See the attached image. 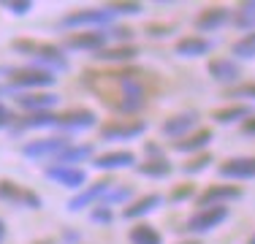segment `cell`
<instances>
[{"label": "cell", "instance_id": "obj_1", "mask_svg": "<svg viewBox=\"0 0 255 244\" xmlns=\"http://www.w3.org/2000/svg\"><path fill=\"white\" fill-rule=\"evenodd\" d=\"M14 49L16 52H27L35 63L41 65H49L54 71H68V60L63 57L57 46H49V44H33V41H14Z\"/></svg>", "mask_w": 255, "mask_h": 244}, {"label": "cell", "instance_id": "obj_2", "mask_svg": "<svg viewBox=\"0 0 255 244\" xmlns=\"http://www.w3.org/2000/svg\"><path fill=\"white\" fill-rule=\"evenodd\" d=\"M57 79H54L52 71H44V68H14L8 71V87L5 90H38V87H49L54 84Z\"/></svg>", "mask_w": 255, "mask_h": 244}, {"label": "cell", "instance_id": "obj_3", "mask_svg": "<svg viewBox=\"0 0 255 244\" xmlns=\"http://www.w3.org/2000/svg\"><path fill=\"white\" fill-rule=\"evenodd\" d=\"M226 220H228V206H206V209H198L187 220V231L190 234H209Z\"/></svg>", "mask_w": 255, "mask_h": 244}, {"label": "cell", "instance_id": "obj_4", "mask_svg": "<svg viewBox=\"0 0 255 244\" xmlns=\"http://www.w3.org/2000/svg\"><path fill=\"white\" fill-rule=\"evenodd\" d=\"M114 19V14L109 8H93V11H76V14L63 16V27H101Z\"/></svg>", "mask_w": 255, "mask_h": 244}, {"label": "cell", "instance_id": "obj_5", "mask_svg": "<svg viewBox=\"0 0 255 244\" xmlns=\"http://www.w3.org/2000/svg\"><path fill=\"white\" fill-rule=\"evenodd\" d=\"M0 201H8V204H22V206H30V209H38V206H41V198L33 190L19 187V185H14V182H8V179L0 182Z\"/></svg>", "mask_w": 255, "mask_h": 244}, {"label": "cell", "instance_id": "obj_6", "mask_svg": "<svg viewBox=\"0 0 255 244\" xmlns=\"http://www.w3.org/2000/svg\"><path fill=\"white\" fill-rule=\"evenodd\" d=\"M242 198L239 187L231 185H209L206 190L198 195V209H206V206H223V201H236Z\"/></svg>", "mask_w": 255, "mask_h": 244}, {"label": "cell", "instance_id": "obj_7", "mask_svg": "<svg viewBox=\"0 0 255 244\" xmlns=\"http://www.w3.org/2000/svg\"><path fill=\"white\" fill-rule=\"evenodd\" d=\"M65 146H68L65 138H38V141H30L22 146V155L33 157V160H38V157H57Z\"/></svg>", "mask_w": 255, "mask_h": 244}, {"label": "cell", "instance_id": "obj_8", "mask_svg": "<svg viewBox=\"0 0 255 244\" xmlns=\"http://www.w3.org/2000/svg\"><path fill=\"white\" fill-rule=\"evenodd\" d=\"M217 174L226 179H255V157H231L217 168Z\"/></svg>", "mask_w": 255, "mask_h": 244}, {"label": "cell", "instance_id": "obj_9", "mask_svg": "<svg viewBox=\"0 0 255 244\" xmlns=\"http://www.w3.org/2000/svg\"><path fill=\"white\" fill-rule=\"evenodd\" d=\"M95 122L98 120L90 109H71L65 114H57V127H65V130H87Z\"/></svg>", "mask_w": 255, "mask_h": 244}, {"label": "cell", "instance_id": "obj_10", "mask_svg": "<svg viewBox=\"0 0 255 244\" xmlns=\"http://www.w3.org/2000/svg\"><path fill=\"white\" fill-rule=\"evenodd\" d=\"M206 68H209V76L215 79V82H220V84H231V82H236V79L242 76L239 63H236V60H228V57L209 60Z\"/></svg>", "mask_w": 255, "mask_h": 244}, {"label": "cell", "instance_id": "obj_11", "mask_svg": "<svg viewBox=\"0 0 255 244\" xmlns=\"http://www.w3.org/2000/svg\"><path fill=\"white\" fill-rule=\"evenodd\" d=\"M46 176L60 182V185H65V187H71V190H76V187H82L87 182V174L76 166H49L46 168Z\"/></svg>", "mask_w": 255, "mask_h": 244}, {"label": "cell", "instance_id": "obj_12", "mask_svg": "<svg viewBox=\"0 0 255 244\" xmlns=\"http://www.w3.org/2000/svg\"><path fill=\"white\" fill-rule=\"evenodd\" d=\"M196 122H198V114L196 112H179V114H174V117H168L166 122H163L160 130H163V136L177 138V136H185L187 130H193V127H196Z\"/></svg>", "mask_w": 255, "mask_h": 244}, {"label": "cell", "instance_id": "obj_13", "mask_svg": "<svg viewBox=\"0 0 255 244\" xmlns=\"http://www.w3.org/2000/svg\"><path fill=\"white\" fill-rule=\"evenodd\" d=\"M147 130V122H106L101 127V138H136Z\"/></svg>", "mask_w": 255, "mask_h": 244}, {"label": "cell", "instance_id": "obj_14", "mask_svg": "<svg viewBox=\"0 0 255 244\" xmlns=\"http://www.w3.org/2000/svg\"><path fill=\"white\" fill-rule=\"evenodd\" d=\"M106 41H109V33H103V30H90V33L71 35V38L65 41V46L68 49H90V52H101V49L106 46Z\"/></svg>", "mask_w": 255, "mask_h": 244}, {"label": "cell", "instance_id": "obj_15", "mask_svg": "<svg viewBox=\"0 0 255 244\" xmlns=\"http://www.w3.org/2000/svg\"><path fill=\"white\" fill-rule=\"evenodd\" d=\"M109 190H112V182L109 179H103V182H95L93 187H87V190H82L79 195H74V198L68 201V209L71 212H79V209H84V206H90V204H95L98 198H103Z\"/></svg>", "mask_w": 255, "mask_h": 244}, {"label": "cell", "instance_id": "obj_16", "mask_svg": "<svg viewBox=\"0 0 255 244\" xmlns=\"http://www.w3.org/2000/svg\"><path fill=\"white\" fill-rule=\"evenodd\" d=\"M160 206H163V195H157V193L141 195V198L133 201V204L123 212V217L125 220H138V217H144V215H152L155 209H160Z\"/></svg>", "mask_w": 255, "mask_h": 244}, {"label": "cell", "instance_id": "obj_17", "mask_svg": "<svg viewBox=\"0 0 255 244\" xmlns=\"http://www.w3.org/2000/svg\"><path fill=\"white\" fill-rule=\"evenodd\" d=\"M177 54L179 57H204L206 52L212 49V41L209 38H201V35H187V38H179L177 41Z\"/></svg>", "mask_w": 255, "mask_h": 244}, {"label": "cell", "instance_id": "obj_18", "mask_svg": "<svg viewBox=\"0 0 255 244\" xmlns=\"http://www.w3.org/2000/svg\"><path fill=\"white\" fill-rule=\"evenodd\" d=\"M128 166H136V155H133V152H128V149L106 152V155H98V157H95V168H103V171L128 168Z\"/></svg>", "mask_w": 255, "mask_h": 244}, {"label": "cell", "instance_id": "obj_19", "mask_svg": "<svg viewBox=\"0 0 255 244\" xmlns=\"http://www.w3.org/2000/svg\"><path fill=\"white\" fill-rule=\"evenodd\" d=\"M19 101V106L22 109H27V112H33V114H44L46 109H52L54 103L60 101L57 95H52V93H25V95H19L16 98Z\"/></svg>", "mask_w": 255, "mask_h": 244}, {"label": "cell", "instance_id": "obj_20", "mask_svg": "<svg viewBox=\"0 0 255 244\" xmlns=\"http://www.w3.org/2000/svg\"><path fill=\"white\" fill-rule=\"evenodd\" d=\"M228 19H231L228 8H223V5H212V8H204L201 14H198L196 27L198 30H217V27H223Z\"/></svg>", "mask_w": 255, "mask_h": 244}, {"label": "cell", "instance_id": "obj_21", "mask_svg": "<svg viewBox=\"0 0 255 244\" xmlns=\"http://www.w3.org/2000/svg\"><path fill=\"white\" fill-rule=\"evenodd\" d=\"M87 157H93V146L90 144H68L54 160H57V166H79Z\"/></svg>", "mask_w": 255, "mask_h": 244}, {"label": "cell", "instance_id": "obj_22", "mask_svg": "<svg viewBox=\"0 0 255 244\" xmlns=\"http://www.w3.org/2000/svg\"><path fill=\"white\" fill-rule=\"evenodd\" d=\"M136 171L141 176H149V179H166V176H171L174 166L166 157H155V160H144L141 166H136Z\"/></svg>", "mask_w": 255, "mask_h": 244}, {"label": "cell", "instance_id": "obj_23", "mask_svg": "<svg viewBox=\"0 0 255 244\" xmlns=\"http://www.w3.org/2000/svg\"><path fill=\"white\" fill-rule=\"evenodd\" d=\"M209 141H212V130L204 127V130H196L193 136H182L179 141L174 144V149L177 152H196V149H204Z\"/></svg>", "mask_w": 255, "mask_h": 244}, {"label": "cell", "instance_id": "obj_24", "mask_svg": "<svg viewBox=\"0 0 255 244\" xmlns=\"http://www.w3.org/2000/svg\"><path fill=\"white\" fill-rule=\"evenodd\" d=\"M231 22L236 24L239 30H255V0H250V3H242L239 8L234 11V16H231Z\"/></svg>", "mask_w": 255, "mask_h": 244}, {"label": "cell", "instance_id": "obj_25", "mask_svg": "<svg viewBox=\"0 0 255 244\" xmlns=\"http://www.w3.org/2000/svg\"><path fill=\"white\" fill-rule=\"evenodd\" d=\"M247 117H250V106H226V109H215V112H212V120L223 122V125L247 120Z\"/></svg>", "mask_w": 255, "mask_h": 244}, {"label": "cell", "instance_id": "obj_26", "mask_svg": "<svg viewBox=\"0 0 255 244\" xmlns=\"http://www.w3.org/2000/svg\"><path fill=\"white\" fill-rule=\"evenodd\" d=\"M138 57V46H117V49H101L98 60L106 63H128V60Z\"/></svg>", "mask_w": 255, "mask_h": 244}, {"label": "cell", "instance_id": "obj_27", "mask_svg": "<svg viewBox=\"0 0 255 244\" xmlns=\"http://www.w3.org/2000/svg\"><path fill=\"white\" fill-rule=\"evenodd\" d=\"M130 244H163V239L152 225L141 223V225H133L130 228Z\"/></svg>", "mask_w": 255, "mask_h": 244}, {"label": "cell", "instance_id": "obj_28", "mask_svg": "<svg viewBox=\"0 0 255 244\" xmlns=\"http://www.w3.org/2000/svg\"><path fill=\"white\" fill-rule=\"evenodd\" d=\"M231 52H234V57L239 60H255V30L250 35H245V38H239L234 46H231Z\"/></svg>", "mask_w": 255, "mask_h": 244}, {"label": "cell", "instance_id": "obj_29", "mask_svg": "<svg viewBox=\"0 0 255 244\" xmlns=\"http://www.w3.org/2000/svg\"><path fill=\"white\" fill-rule=\"evenodd\" d=\"M46 125H57V114H30L27 120H22V127H46Z\"/></svg>", "mask_w": 255, "mask_h": 244}, {"label": "cell", "instance_id": "obj_30", "mask_svg": "<svg viewBox=\"0 0 255 244\" xmlns=\"http://www.w3.org/2000/svg\"><path fill=\"white\" fill-rule=\"evenodd\" d=\"M130 195H133V187H128V185L114 187L112 185V190L103 195V198H106V204H125V201H130Z\"/></svg>", "mask_w": 255, "mask_h": 244}, {"label": "cell", "instance_id": "obj_31", "mask_svg": "<svg viewBox=\"0 0 255 244\" xmlns=\"http://www.w3.org/2000/svg\"><path fill=\"white\" fill-rule=\"evenodd\" d=\"M209 163H212V155H209V152H201L198 157L187 160L185 166H182V171H185V174H198V171H204L206 166H209Z\"/></svg>", "mask_w": 255, "mask_h": 244}, {"label": "cell", "instance_id": "obj_32", "mask_svg": "<svg viewBox=\"0 0 255 244\" xmlns=\"http://www.w3.org/2000/svg\"><path fill=\"white\" fill-rule=\"evenodd\" d=\"M3 8L11 11V14H16V16H25L27 11L33 8V3H30V0H5Z\"/></svg>", "mask_w": 255, "mask_h": 244}, {"label": "cell", "instance_id": "obj_33", "mask_svg": "<svg viewBox=\"0 0 255 244\" xmlns=\"http://www.w3.org/2000/svg\"><path fill=\"white\" fill-rule=\"evenodd\" d=\"M90 220H93V223H103V225H106V223H112V220H114V215H112V209H109L106 204H101V206H95V209L90 212Z\"/></svg>", "mask_w": 255, "mask_h": 244}, {"label": "cell", "instance_id": "obj_34", "mask_svg": "<svg viewBox=\"0 0 255 244\" xmlns=\"http://www.w3.org/2000/svg\"><path fill=\"white\" fill-rule=\"evenodd\" d=\"M109 11L112 14H141V5L138 3H112Z\"/></svg>", "mask_w": 255, "mask_h": 244}, {"label": "cell", "instance_id": "obj_35", "mask_svg": "<svg viewBox=\"0 0 255 244\" xmlns=\"http://www.w3.org/2000/svg\"><path fill=\"white\" fill-rule=\"evenodd\" d=\"M226 98H255V84H242V87L228 90Z\"/></svg>", "mask_w": 255, "mask_h": 244}, {"label": "cell", "instance_id": "obj_36", "mask_svg": "<svg viewBox=\"0 0 255 244\" xmlns=\"http://www.w3.org/2000/svg\"><path fill=\"white\" fill-rule=\"evenodd\" d=\"M196 195V187L193 185H179L177 190L171 193V201H187V198H193Z\"/></svg>", "mask_w": 255, "mask_h": 244}, {"label": "cell", "instance_id": "obj_37", "mask_svg": "<svg viewBox=\"0 0 255 244\" xmlns=\"http://www.w3.org/2000/svg\"><path fill=\"white\" fill-rule=\"evenodd\" d=\"M171 24H163V27H160V24H149V27H147V33H152V38H160V35L163 33H171Z\"/></svg>", "mask_w": 255, "mask_h": 244}, {"label": "cell", "instance_id": "obj_38", "mask_svg": "<svg viewBox=\"0 0 255 244\" xmlns=\"http://www.w3.org/2000/svg\"><path fill=\"white\" fill-rule=\"evenodd\" d=\"M8 122H11V112L3 106V103H0V127H3V125H8Z\"/></svg>", "mask_w": 255, "mask_h": 244}, {"label": "cell", "instance_id": "obj_39", "mask_svg": "<svg viewBox=\"0 0 255 244\" xmlns=\"http://www.w3.org/2000/svg\"><path fill=\"white\" fill-rule=\"evenodd\" d=\"M242 130H245L247 136H255V117H247V122L242 125Z\"/></svg>", "mask_w": 255, "mask_h": 244}, {"label": "cell", "instance_id": "obj_40", "mask_svg": "<svg viewBox=\"0 0 255 244\" xmlns=\"http://www.w3.org/2000/svg\"><path fill=\"white\" fill-rule=\"evenodd\" d=\"M109 35H114V38H130V30H128V27H120V30H112Z\"/></svg>", "mask_w": 255, "mask_h": 244}, {"label": "cell", "instance_id": "obj_41", "mask_svg": "<svg viewBox=\"0 0 255 244\" xmlns=\"http://www.w3.org/2000/svg\"><path fill=\"white\" fill-rule=\"evenodd\" d=\"M3 236H5V223L0 220V242H3Z\"/></svg>", "mask_w": 255, "mask_h": 244}, {"label": "cell", "instance_id": "obj_42", "mask_svg": "<svg viewBox=\"0 0 255 244\" xmlns=\"http://www.w3.org/2000/svg\"><path fill=\"white\" fill-rule=\"evenodd\" d=\"M179 244H201V242H179Z\"/></svg>", "mask_w": 255, "mask_h": 244}, {"label": "cell", "instance_id": "obj_43", "mask_svg": "<svg viewBox=\"0 0 255 244\" xmlns=\"http://www.w3.org/2000/svg\"><path fill=\"white\" fill-rule=\"evenodd\" d=\"M247 244H255V236H253V239H250V242H247Z\"/></svg>", "mask_w": 255, "mask_h": 244}]
</instances>
